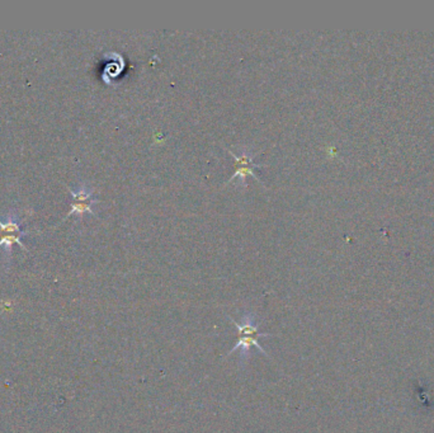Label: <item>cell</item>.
I'll list each match as a JSON object with an SVG mask.
<instances>
[{
  "mask_svg": "<svg viewBox=\"0 0 434 433\" xmlns=\"http://www.w3.org/2000/svg\"><path fill=\"white\" fill-rule=\"evenodd\" d=\"M233 323L235 324L236 329H238V342H236L235 347L233 348V351L229 354L234 353L238 348H242L245 352L249 351L251 345H255L256 348H259V351L262 353H264L263 348L259 344V338L262 337H268L269 334L267 333H260L258 331V327L251 322L250 319H245L244 323H238L236 320H233Z\"/></svg>",
  "mask_w": 434,
  "mask_h": 433,
  "instance_id": "1",
  "label": "cell"
},
{
  "mask_svg": "<svg viewBox=\"0 0 434 433\" xmlns=\"http://www.w3.org/2000/svg\"><path fill=\"white\" fill-rule=\"evenodd\" d=\"M96 199H94V201H89V202H75V201H73V203H71L70 211H69L66 216H65L64 219H62L61 221H60V224L64 223V221H66V220L69 219V217H70V216H73V215H76V216L82 217L84 214H91V215H93V216H94V215H96V212H94V211H93V207H92V206H93L94 203H96Z\"/></svg>",
  "mask_w": 434,
  "mask_h": 433,
  "instance_id": "2",
  "label": "cell"
},
{
  "mask_svg": "<svg viewBox=\"0 0 434 433\" xmlns=\"http://www.w3.org/2000/svg\"><path fill=\"white\" fill-rule=\"evenodd\" d=\"M28 234V232H23L21 234H4L0 239V248L5 249V254H12V246L14 244H18L24 250H28V249L24 246V244L22 243V238L26 237Z\"/></svg>",
  "mask_w": 434,
  "mask_h": 433,
  "instance_id": "3",
  "label": "cell"
},
{
  "mask_svg": "<svg viewBox=\"0 0 434 433\" xmlns=\"http://www.w3.org/2000/svg\"><path fill=\"white\" fill-rule=\"evenodd\" d=\"M0 232L4 234H21L23 233L21 230V224H19V217L17 214H10L6 216L5 221L0 220Z\"/></svg>",
  "mask_w": 434,
  "mask_h": 433,
  "instance_id": "4",
  "label": "cell"
},
{
  "mask_svg": "<svg viewBox=\"0 0 434 433\" xmlns=\"http://www.w3.org/2000/svg\"><path fill=\"white\" fill-rule=\"evenodd\" d=\"M70 192V196L73 197V201L75 202H89L94 201L93 198V191L89 190L87 186H80L76 190L73 188H67Z\"/></svg>",
  "mask_w": 434,
  "mask_h": 433,
  "instance_id": "5",
  "label": "cell"
},
{
  "mask_svg": "<svg viewBox=\"0 0 434 433\" xmlns=\"http://www.w3.org/2000/svg\"><path fill=\"white\" fill-rule=\"evenodd\" d=\"M260 167H262V165H258V164H254V165H251V167H238L236 172L234 173V176L231 177L230 179H229V183H230L231 181H234L235 178H239L240 181H241V183H245V179H246V177L248 176L254 177L256 181H259L260 183H262V181L259 179V177L256 176L255 173H254V168H260Z\"/></svg>",
  "mask_w": 434,
  "mask_h": 433,
  "instance_id": "6",
  "label": "cell"
},
{
  "mask_svg": "<svg viewBox=\"0 0 434 433\" xmlns=\"http://www.w3.org/2000/svg\"><path fill=\"white\" fill-rule=\"evenodd\" d=\"M229 152H230L231 155L235 158L236 167H251V165H254L253 159L255 155H251V154H249V152H246V151L241 152L240 155H236L235 152L230 151V150H229Z\"/></svg>",
  "mask_w": 434,
  "mask_h": 433,
  "instance_id": "7",
  "label": "cell"
}]
</instances>
